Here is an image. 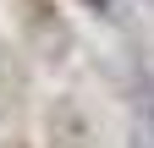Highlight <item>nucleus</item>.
<instances>
[{"label":"nucleus","mask_w":154,"mask_h":148,"mask_svg":"<svg viewBox=\"0 0 154 148\" xmlns=\"http://www.w3.org/2000/svg\"><path fill=\"white\" fill-rule=\"evenodd\" d=\"M50 148H99V126L72 93L50 104Z\"/></svg>","instance_id":"obj_1"},{"label":"nucleus","mask_w":154,"mask_h":148,"mask_svg":"<svg viewBox=\"0 0 154 148\" xmlns=\"http://www.w3.org/2000/svg\"><path fill=\"white\" fill-rule=\"evenodd\" d=\"M22 39L44 55V61H55V55L66 49V22H61V11H55L50 0H22Z\"/></svg>","instance_id":"obj_2"},{"label":"nucleus","mask_w":154,"mask_h":148,"mask_svg":"<svg viewBox=\"0 0 154 148\" xmlns=\"http://www.w3.org/2000/svg\"><path fill=\"white\" fill-rule=\"evenodd\" d=\"M22 88H28L22 66H17L11 55L0 49V121H6V115H17V104H22Z\"/></svg>","instance_id":"obj_3"},{"label":"nucleus","mask_w":154,"mask_h":148,"mask_svg":"<svg viewBox=\"0 0 154 148\" xmlns=\"http://www.w3.org/2000/svg\"><path fill=\"white\" fill-rule=\"evenodd\" d=\"M88 6H105V0H88Z\"/></svg>","instance_id":"obj_4"}]
</instances>
